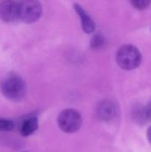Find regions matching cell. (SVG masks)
Masks as SVG:
<instances>
[{
	"label": "cell",
	"mask_w": 151,
	"mask_h": 152,
	"mask_svg": "<svg viewBox=\"0 0 151 152\" xmlns=\"http://www.w3.org/2000/svg\"><path fill=\"white\" fill-rule=\"evenodd\" d=\"M133 7L137 10H144L151 4V0H129Z\"/></svg>",
	"instance_id": "10"
},
{
	"label": "cell",
	"mask_w": 151,
	"mask_h": 152,
	"mask_svg": "<svg viewBox=\"0 0 151 152\" xmlns=\"http://www.w3.org/2000/svg\"><path fill=\"white\" fill-rule=\"evenodd\" d=\"M0 18L6 22L19 19V5L14 0H3L0 3Z\"/></svg>",
	"instance_id": "5"
},
{
	"label": "cell",
	"mask_w": 151,
	"mask_h": 152,
	"mask_svg": "<svg viewBox=\"0 0 151 152\" xmlns=\"http://www.w3.org/2000/svg\"><path fill=\"white\" fill-rule=\"evenodd\" d=\"M76 12H77V14L79 15L80 19H81V23H82V28L84 29V31L87 34H91L94 31L95 29V23L93 21V20L88 15V13L82 8L81 5L76 4L74 5Z\"/></svg>",
	"instance_id": "6"
},
{
	"label": "cell",
	"mask_w": 151,
	"mask_h": 152,
	"mask_svg": "<svg viewBox=\"0 0 151 152\" xmlns=\"http://www.w3.org/2000/svg\"><path fill=\"white\" fill-rule=\"evenodd\" d=\"M98 112L102 119L108 120L112 118L117 113L116 104L111 101H105L101 102L99 106Z\"/></svg>",
	"instance_id": "8"
},
{
	"label": "cell",
	"mask_w": 151,
	"mask_h": 152,
	"mask_svg": "<svg viewBox=\"0 0 151 152\" xmlns=\"http://www.w3.org/2000/svg\"><path fill=\"white\" fill-rule=\"evenodd\" d=\"M117 62L123 69L133 70L141 65L142 55L140 50L132 45H125L117 52Z\"/></svg>",
	"instance_id": "2"
},
{
	"label": "cell",
	"mask_w": 151,
	"mask_h": 152,
	"mask_svg": "<svg viewBox=\"0 0 151 152\" xmlns=\"http://www.w3.org/2000/svg\"><path fill=\"white\" fill-rule=\"evenodd\" d=\"M1 91L5 98L12 101H20L25 96L26 84L20 75L12 72L3 78Z\"/></svg>",
	"instance_id": "1"
},
{
	"label": "cell",
	"mask_w": 151,
	"mask_h": 152,
	"mask_svg": "<svg viewBox=\"0 0 151 152\" xmlns=\"http://www.w3.org/2000/svg\"><path fill=\"white\" fill-rule=\"evenodd\" d=\"M147 139H148L149 142L151 144V126L149 127V129L147 131Z\"/></svg>",
	"instance_id": "14"
},
{
	"label": "cell",
	"mask_w": 151,
	"mask_h": 152,
	"mask_svg": "<svg viewBox=\"0 0 151 152\" xmlns=\"http://www.w3.org/2000/svg\"><path fill=\"white\" fill-rule=\"evenodd\" d=\"M14 124L12 120L0 118V131H11L13 129Z\"/></svg>",
	"instance_id": "12"
},
{
	"label": "cell",
	"mask_w": 151,
	"mask_h": 152,
	"mask_svg": "<svg viewBox=\"0 0 151 152\" xmlns=\"http://www.w3.org/2000/svg\"><path fill=\"white\" fill-rule=\"evenodd\" d=\"M104 44H105V39L100 34L94 35V37L92 38V41H91V46L94 49L101 48L104 45Z\"/></svg>",
	"instance_id": "11"
},
{
	"label": "cell",
	"mask_w": 151,
	"mask_h": 152,
	"mask_svg": "<svg viewBox=\"0 0 151 152\" xmlns=\"http://www.w3.org/2000/svg\"><path fill=\"white\" fill-rule=\"evenodd\" d=\"M133 118L134 119L140 123V124H142L146 121H148V118H147V115H146V110H145V107L142 108V107H138L137 109L134 110L133 111Z\"/></svg>",
	"instance_id": "9"
},
{
	"label": "cell",
	"mask_w": 151,
	"mask_h": 152,
	"mask_svg": "<svg viewBox=\"0 0 151 152\" xmlns=\"http://www.w3.org/2000/svg\"><path fill=\"white\" fill-rule=\"evenodd\" d=\"M19 5V19L25 23L36 21L42 13V6L38 0H20Z\"/></svg>",
	"instance_id": "4"
},
{
	"label": "cell",
	"mask_w": 151,
	"mask_h": 152,
	"mask_svg": "<svg viewBox=\"0 0 151 152\" xmlns=\"http://www.w3.org/2000/svg\"><path fill=\"white\" fill-rule=\"evenodd\" d=\"M38 128V119L35 116H29L24 118L20 125V134L24 137L29 136L34 134Z\"/></svg>",
	"instance_id": "7"
},
{
	"label": "cell",
	"mask_w": 151,
	"mask_h": 152,
	"mask_svg": "<svg viewBox=\"0 0 151 152\" xmlns=\"http://www.w3.org/2000/svg\"><path fill=\"white\" fill-rule=\"evenodd\" d=\"M145 110H146V115H147L148 121H151V101L150 102V103L145 107Z\"/></svg>",
	"instance_id": "13"
},
{
	"label": "cell",
	"mask_w": 151,
	"mask_h": 152,
	"mask_svg": "<svg viewBox=\"0 0 151 152\" xmlns=\"http://www.w3.org/2000/svg\"><path fill=\"white\" fill-rule=\"evenodd\" d=\"M57 123L60 129L64 133L74 134L81 128L82 117L76 110L67 109L59 114Z\"/></svg>",
	"instance_id": "3"
}]
</instances>
